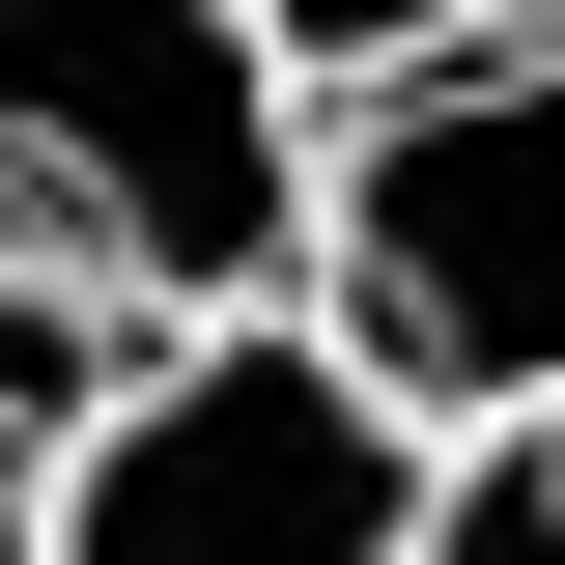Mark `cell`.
Wrapping results in <instances>:
<instances>
[{
  "label": "cell",
  "mask_w": 565,
  "mask_h": 565,
  "mask_svg": "<svg viewBox=\"0 0 565 565\" xmlns=\"http://www.w3.org/2000/svg\"><path fill=\"white\" fill-rule=\"evenodd\" d=\"M282 311L367 367L396 424H537L565 396V29H452L396 85H311V226Z\"/></svg>",
  "instance_id": "6da1fadb"
},
{
  "label": "cell",
  "mask_w": 565,
  "mask_h": 565,
  "mask_svg": "<svg viewBox=\"0 0 565 565\" xmlns=\"http://www.w3.org/2000/svg\"><path fill=\"white\" fill-rule=\"evenodd\" d=\"M396 537H424V424L311 311H141L29 452V565H396Z\"/></svg>",
  "instance_id": "7a4b0ae2"
},
{
  "label": "cell",
  "mask_w": 565,
  "mask_h": 565,
  "mask_svg": "<svg viewBox=\"0 0 565 565\" xmlns=\"http://www.w3.org/2000/svg\"><path fill=\"white\" fill-rule=\"evenodd\" d=\"M0 199L114 311H282L311 226V85L226 0H0Z\"/></svg>",
  "instance_id": "3957f363"
},
{
  "label": "cell",
  "mask_w": 565,
  "mask_h": 565,
  "mask_svg": "<svg viewBox=\"0 0 565 565\" xmlns=\"http://www.w3.org/2000/svg\"><path fill=\"white\" fill-rule=\"evenodd\" d=\"M114 340H141V311H114V282H85L29 199H0V481H29V452L85 424V367H114Z\"/></svg>",
  "instance_id": "277c9868"
},
{
  "label": "cell",
  "mask_w": 565,
  "mask_h": 565,
  "mask_svg": "<svg viewBox=\"0 0 565 565\" xmlns=\"http://www.w3.org/2000/svg\"><path fill=\"white\" fill-rule=\"evenodd\" d=\"M396 565H565V396L537 424H424V537Z\"/></svg>",
  "instance_id": "5b68a950"
},
{
  "label": "cell",
  "mask_w": 565,
  "mask_h": 565,
  "mask_svg": "<svg viewBox=\"0 0 565 565\" xmlns=\"http://www.w3.org/2000/svg\"><path fill=\"white\" fill-rule=\"evenodd\" d=\"M282 85H396V57H452V29H509V0H226Z\"/></svg>",
  "instance_id": "8992f818"
},
{
  "label": "cell",
  "mask_w": 565,
  "mask_h": 565,
  "mask_svg": "<svg viewBox=\"0 0 565 565\" xmlns=\"http://www.w3.org/2000/svg\"><path fill=\"white\" fill-rule=\"evenodd\" d=\"M0 565H29V481H0Z\"/></svg>",
  "instance_id": "52a82bcc"
},
{
  "label": "cell",
  "mask_w": 565,
  "mask_h": 565,
  "mask_svg": "<svg viewBox=\"0 0 565 565\" xmlns=\"http://www.w3.org/2000/svg\"><path fill=\"white\" fill-rule=\"evenodd\" d=\"M537 29H565V0H537Z\"/></svg>",
  "instance_id": "ba28073f"
}]
</instances>
